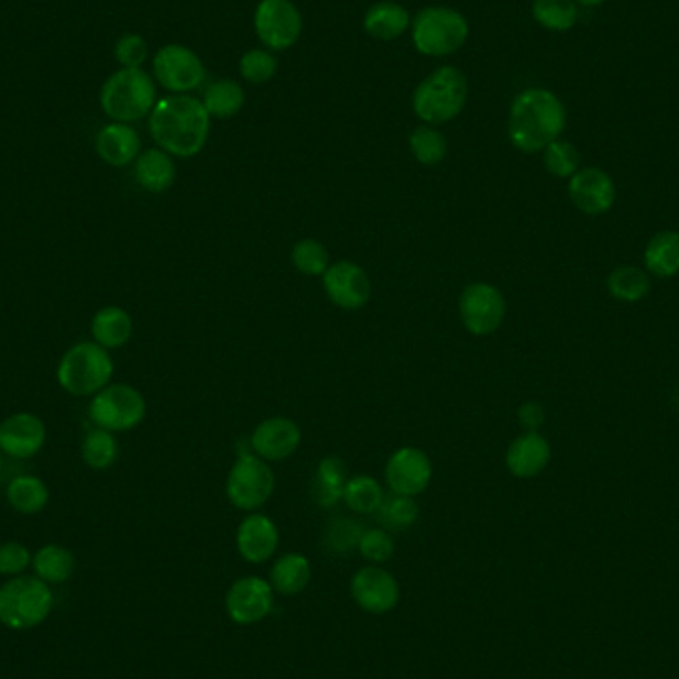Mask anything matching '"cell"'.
Returning a JSON list of instances; mask_svg holds the SVG:
<instances>
[{
    "label": "cell",
    "instance_id": "obj_1",
    "mask_svg": "<svg viewBox=\"0 0 679 679\" xmlns=\"http://www.w3.org/2000/svg\"><path fill=\"white\" fill-rule=\"evenodd\" d=\"M211 130V116L205 110L204 102L187 96L175 94L155 103L150 113V133L153 142L163 152L175 157H193L207 143Z\"/></svg>",
    "mask_w": 679,
    "mask_h": 679
},
{
    "label": "cell",
    "instance_id": "obj_38",
    "mask_svg": "<svg viewBox=\"0 0 679 679\" xmlns=\"http://www.w3.org/2000/svg\"><path fill=\"white\" fill-rule=\"evenodd\" d=\"M293 266L305 276H322L330 266L328 249L316 239H303L293 247Z\"/></svg>",
    "mask_w": 679,
    "mask_h": 679
},
{
    "label": "cell",
    "instance_id": "obj_14",
    "mask_svg": "<svg viewBox=\"0 0 679 679\" xmlns=\"http://www.w3.org/2000/svg\"><path fill=\"white\" fill-rule=\"evenodd\" d=\"M434 477V466L426 451L417 447H399L385 466V483L392 493L404 497L421 495Z\"/></svg>",
    "mask_w": 679,
    "mask_h": 679
},
{
    "label": "cell",
    "instance_id": "obj_35",
    "mask_svg": "<svg viewBox=\"0 0 679 679\" xmlns=\"http://www.w3.org/2000/svg\"><path fill=\"white\" fill-rule=\"evenodd\" d=\"M384 488L375 481L374 477L355 475L348 479L344 489L346 505L358 515H372L384 503Z\"/></svg>",
    "mask_w": 679,
    "mask_h": 679
},
{
    "label": "cell",
    "instance_id": "obj_39",
    "mask_svg": "<svg viewBox=\"0 0 679 679\" xmlns=\"http://www.w3.org/2000/svg\"><path fill=\"white\" fill-rule=\"evenodd\" d=\"M545 167L550 175L560 179H570L580 169V155L577 147L565 140H555L545 147Z\"/></svg>",
    "mask_w": 679,
    "mask_h": 679
},
{
    "label": "cell",
    "instance_id": "obj_16",
    "mask_svg": "<svg viewBox=\"0 0 679 679\" xmlns=\"http://www.w3.org/2000/svg\"><path fill=\"white\" fill-rule=\"evenodd\" d=\"M350 594L364 612L380 616L396 609L402 590L392 572L380 567H364L350 580Z\"/></svg>",
    "mask_w": 679,
    "mask_h": 679
},
{
    "label": "cell",
    "instance_id": "obj_31",
    "mask_svg": "<svg viewBox=\"0 0 679 679\" xmlns=\"http://www.w3.org/2000/svg\"><path fill=\"white\" fill-rule=\"evenodd\" d=\"M204 106L211 118L229 120L243 110V86L234 80L213 81L205 90Z\"/></svg>",
    "mask_w": 679,
    "mask_h": 679
},
{
    "label": "cell",
    "instance_id": "obj_6",
    "mask_svg": "<svg viewBox=\"0 0 679 679\" xmlns=\"http://www.w3.org/2000/svg\"><path fill=\"white\" fill-rule=\"evenodd\" d=\"M113 360L110 352L91 342H78L62 355L56 380L72 396H96L112 382Z\"/></svg>",
    "mask_w": 679,
    "mask_h": 679
},
{
    "label": "cell",
    "instance_id": "obj_26",
    "mask_svg": "<svg viewBox=\"0 0 679 679\" xmlns=\"http://www.w3.org/2000/svg\"><path fill=\"white\" fill-rule=\"evenodd\" d=\"M409 26V12L392 0H382L372 4L364 17V29L377 41L399 39Z\"/></svg>",
    "mask_w": 679,
    "mask_h": 679
},
{
    "label": "cell",
    "instance_id": "obj_21",
    "mask_svg": "<svg viewBox=\"0 0 679 679\" xmlns=\"http://www.w3.org/2000/svg\"><path fill=\"white\" fill-rule=\"evenodd\" d=\"M550 443L538 431H525L507 449V469L518 479L540 475L550 463Z\"/></svg>",
    "mask_w": 679,
    "mask_h": 679
},
{
    "label": "cell",
    "instance_id": "obj_4",
    "mask_svg": "<svg viewBox=\"0 0 679 679\" xmlns=\"http://www.w3.org/2000/svg\"><path fill=\"white\" fill-rule=\"evenodd\" d=\"M469 84L466 74L456 66H443L429 74L414 91V112L427 125L456 120L466 108Z\"/></svg>",
    "mask_w": 679,
    "mask_h": 679
},
{
    "label": "cell",
    "instance_id": "obj_37",
    "mask_svg": "<svg viewBox=\"0 0 679 679\" xmlns=\"http://www.w3.org/2000/svg\"><path fill=\"white\" fill-rule=\"evenodd\" d=\"M409 150L421 165L436 167L446 160L449 145H447L446 135L439 130L431 125H419L409 135Z\"/></svg>",
    "mask_w": 679,
    "mask_h": 679
},
{
    "label": "cell",
    "instance_id": "obj_43",
    "mask_svg": "<svg viewBox=\"0 0 679 679\" xmlns=\"http://www.w3.org/2000/svg\"><path fill=\"white\" fill-rule=\"evenodd\" d=\"M31 550L22 543L9 540L0 545V574L2 577H22L32 567Z\"/></svg>",
    "mask_w": 679,
    "mask_h": 679
},
{
    "label": "cell",
    "instance_id": "obj_23",
    "mask_svg": "<svg viewBox=\"0 0 679 679\" xmlns=\"http://www.w3.org/2000/svg\"><path fill=\"white\" fill-rule=\"evenodd\" d=\"M135 182L150 193H165L172 189L177 169L172 155L163 152L162 147H152L140 153L135 160Z\"/></svg>",
    "mask_w": 679,
    "mask_h": 679
},
{
    "label": "cell",
    "instance_id": "obj_34",
    "mask_svg": "<svg viewBox=\"0 0 679 679\" xmlns=\"http://www.w3.org/2000/svg\"><path fill=\"white\" fill-rule=\"evenodd\" d=\"M417 517H419V507H417L416 499L404 497L396 493L387 495L384 503L375 511L380 527L387 533H404L416 525Z\"/></svg>",
    "mask_w": 679,
    "mask_h": 679
},
{
    "label": "cell",
    "instance_id": "obj_5",
    "mask_svg": "<svg viewBox=\"0 0 679 679\" xmlns=\"http://www.w3.org/2000/svg\"><path fill=\"white\" fill-rule=\"evenodd\" d=\"M54 609L51 584L41 578L22 574L0 587V624L7 628L32 629L46 622Z\"/></svg>",
    "mask_w": 679,
    "mask_h": 679
},
{
    "label": "cell",
    "instance_id": "obj_29",
    "mask_svg": "<svg viewBox=\"0 0 679 679\" xmlns=\"http://www.w3.org/2000/svg\"><path fill=\"white\" fill-rule=\"evenodd\" d=\"M51 491L41 477L19 475L7 488V501L21 515H36L48 505Z\"/></svg>",
    "mask_w": 679,
    "mask_h": 679
},
{
    "label": "cell",
    "instance_id": "obj_13",
    "mask_svg": "<svg viewBox=\"0 0 679 679\" xmlns=\"http://www.w3.org/2000/svg\"><path fill=\"white\" fill-rule=\"evenodd\" d=\"M274 609V590L261 577H243L233 582L227 592L224 610L239 626H253L263 622Z\"/></svg>",
    "mask_w": 679,
    "mask_h": 679
},
{
    "label": "cell",
    "instance_id": "obj_10",
    "mask_svg": "<svg viewBox=\"0 0 679 679\" xmlns=\"http://www.w3.org/2000/svg\"><path fill=\"white\" fill-rule=\"evenodd\" d=\"M505 315L507 303L497 286L473 283L463 288L459 298V316L467 332L473 336L493 335L503 325Z\"/></svg>",
    "mask_w": 679,
    "mask_h": 679
},
{
    "label": "cell",
    "instance_id": "obj_22",
    "mask_svg": "<svg viewBox=\"0 0 679 679\" xmlns=\"http://www.w3.org/2000/svg\"><path fill=\"white\" fill-rule=\"evenodd\" d=\"M96 152L108 165L125 167L142 153L140 133L130 123H108L96 135Z\"/></svg>",
    "mask_w": 679,
    "mask_h": 679
},
{
    "label": "cell",
    "instance_id": "obj_28",
    "mask_svg": "<svg viewBox=\"0 0 679 679\" xmlns=\"http://www.w3.org/2000/svg\"><path fill=\"white\" fill-rule=\"evenodd\" d=\"M644 263L651 276L671 278L679 274V233L678 231H661L654 234L646 244Z\"/></svg>",
    "mask_w": 679,
    "mask_h": 679
},
{
    "label": "cell",
    "instance_id": "obj_17",
    "mask_svg": "<svg viewBox=\"0 0 679 679\" xmlns=\"http://www.w3.org/2000/svg\"><path fill=\"white\" fill-rule=\"evenodd\" d=\"M568 195L580 213L599 217L616 204V185L604 169L584 167L570 177Z\"/></svg>",
    "mask_w": 679,
    "mask_h": 679
},
{
    "label": "cell",
    "instance_id": "obj_47",
    "mask_svg": "<svg viewBox=\"0 0 679 679\" xmlns=\"http://www.w3.org/2000/svg\"><path fill=\"white\" fill-rule=\"evenodd\" d=\"M2 456H4V453H2V451H0V469H2Z\"/></svg>",
    "mask_w": 679,
    "mask_h": 679
},
{
    "label": "cell",
    "instance_id": "obj_20",
    "mask_svg": "<svg viewBox=\"0 0 679 679\" xmlns=\"http://www.w3.org/2000/svg\"><path fill=\"white\" fill-rule=\"evenodd\" d=\"M278 528L274 521L261 513H253L241 521L237 528V550L251 565L271 560L278 548Z\"/></svg>",
    "mask_w": 679,
    "mask_h": 679
},
{
    "label": "cell",
    "instance_id": "obj_40",
    "mask_svg": "<svg viewBox=\"0 0 679 679\" xmlns=\"http://www.w3.org/2000/svg\"><path fill=\"white\" fill-rule=\"evenodd\" d=\"M365 528L352 518H335L326 530V548L335 555H348L358 548Z\"/></svg>",
    "mask_w": 679,
    "mask_h": 679
},
{
    "label": "cell",
    "instance_id": "obj_33",
    "mask_svg": "<svg viewBox=\"0 0 679 679\" xmlns=\"http://www.w3.org/2000/svg\"><path fill=\"white\" fill-rule=\"evenodd\" d=\"M120 443L108 429L94 427L81 441V459L86 466L96 471H106L118 461Z\"/></svg>",
    "mask_w": 679,
    "mask_h": 679
},
{
    "label": "cell",
    "instance_id": "obj_36",
    "mask_svg": "<svg viewBox=\"0 0 679 679\" xmlns=\"http://www.w3.org/2000/svg\"><path fill=\"white\" fill-rule=\"evenodd\" d=\"M533 19L547 31H570L578 21L577 2L574 0H535Z\"/></svg>",
    "mask_w": 679,
    "mask_h": 679
},
{
    "label": "cell",
    "instance_id": "obj_41",
    "mask_svg": "<svg viewBox=\"0 0 679 679\" xmlns=\"http://www.w3.org/2000/svg\"><path fill=\"white\" fill-rule=\"evenodd\" d=\"M276 70H278L276 58L271 52L261 51V48L247 52L239 62L241 76L251 84H264V81L273 80Z\"/></svg>",
    "mask_w": 679,
    "mask_h": 679
},
{
    "label": "cell",
    "instance_id": "obj_19",
    "mask_svg": "<svg viewBox=\"0 0 679 679\" xmlns=\"http://www.w3.org/2000/svg\"><path fill=\"white\" fill-rule=\"evenodd\" d=\"M46 443V426L41 417L21 412L0 421V451L14 459H31Z\"/></svg>",
    "mask_w": 679,
    "mask_h": 679
},
{
    "label": "cell",
    "instance_id": "obj_25",
    "mask_svg": "<svg viewBox=\"0 0 679 679\" xmlns=\"http://www.w3.org/2000/svg\"><path fill=\"white\" fill-rule=\"evenodd\" d=\"M313 578L310 560L300 552H288L276 558L271 568V587L281 596H296L308 587Z\"/></svg>",
    "mask_w": 679,
    "mask_h": 679
},
{
    "label": "cell",
    "instance_id": "obj_9",
    "mask_svg": "<svg viewBox=\"0 0 679 679\" xmlns=\"http://www.w3.org/2000/svg\"><path fill=\"white\" fill-rule=\"evenodd\" d=\"M276 477L271 466L251 451H239V457L227 477V497L241 511H256L273 497Z\"/></svg>",
    "mask_w": 679,
    "mask_h": 679
},
{
    "label": "cell",
    "instance_id": "obj_2",
    "mask_svg": "<svg viewBox=\"0 0 679 679\" xmlns=\"http://www.w3.org/2000/svg\"><path fill=\"white\" fill-rule=\"evenodd\" d=\"M567 125L565 103L545 88H528L518 94L508 112V140L518 152H545L560 138Z\"/></svg>",
    "mask_w": 679,
    "mask_h": 679
},
{
    "label": "cell",
    "instance_id": "obj_3",
    "mask_svg": "<svg viewBox=\"0 0 679 679\" xmlns=\"http://www.w3.org/2000/svg\"><path fill=\"white\" fill-rule=\"evenodd\" d=\"M155 81L142 68H122L103 81L100 106L103 113L120 123L140 122L155 108Z\"/></svg>",
    "mask_w": 679,
    "mask_h": 679
},
{
    "label": "cell",
    "instance_id": "obj_32",
    "mask_svg": "<svg viewBox=\"0 0 679 679\" xmlns=\"http://www.w3.org/2000/svg\"><path fill=\"white\" fill-rule=\"evenodd\" d=\"M609 293L620 303H639L651 291L649 274L636 266H618L610 273Z\"/></svg>",
    "mask_w": 679,
    "mask_h": 679
},
{
    "label": "cell",
    "instance_id": "obj_18",
    "mask_svg": "<svg viewBox=\"0 0 679 679\" xmlns=\"http://www.w3.org/2000/svg\"><path fill=\"white\" fill-rule=\"evenodd\" d=\"M300 427L288 417H269L254 427L253 436L249 439L253 453L264 461H283L295 456L300 446Z\"/></svg>",
    "mask_w": 679,
    "mask_h": 679
},
{
    "label": "cell",
    "instance_id": "obj_46",
    "mask_svg": "<svg viewBox=\"0 0 679 679\" xmlns=\"http://www.w3.org/2000/svg\"><path fill=\"white\" fill-rule=\"evenodd\" d=\"M578 4H582V7H599L602 2H606V0H577Z\"/></svg>",
    "mask_w": 679,
    "mask_h": 679
},
{
    "label": "cell",
    "instance_id": "obj_11",
    "mask_svg": "<svg viewBox=\"0 0 679 679\" xmlns=\"http://www.w3.org/2000/svg\"><path fill=\"white\" fill-rule=\"evenodd\" d=\"M254 31L271 51H288L303 32V14L293 0H261L254 11Z\"/></svg>",
    "mask_w": 679,
    "mask_h": 679
},
{
    "label": "cell",
    "instance_id": "obj_42",
    "mask_svg": "<svg viewBox=\"0 0 679 679\" xmlns=\"http://www.w3.org/2000/svg\"><path fill=\"white\" fill-rule=\"evenodd\" d=\"M358 550L368 562L382 565V562H387L390 558L394 557L396 545H394L392 535L384 528H365L364 535L358 543Z\"/></svg>",
    "mask_w": 679,
    "mask_h": 679
},
{
    "label": "cell",
    "instance_id": "obj_30",
    "mask_svg": "<svg viewBox=\"0 0 679 679\" xmlns=\"http://www.w3.org/2000/svg\"><path fill=\"white\" fill-rule=\"evenodd\" d=\"M34 574L46 584H62L74 577L76 557L74 552L61 545H46L32 557Z\"/></svg>",
    "mask_w": 679,
    "mask_h": 679
},
{
    "label": "cell",
    "instance_id": "obj_7",
    "mask_svg": "<svg viewBox=\"0 0 679 679\" xmlns=\"http://www.w3.org/2000/svg\"><path fill=\"white\" fill-rule=\"evenodd\" d=\"M412 39L416 51L424 56H449L469 39V22L456 9L429 7L417 14Z\"/></svg>",
    "mask_w": 679,
    "mask_h": 679
},
{
    "label": "cell",
    "instance_id": "obj_27",
    "mask_svg": "<svg viewBox=\"0 0 679 679\" xmlns=\"http://www.w3.org/2000/svg\"><path fill=\"white\" fill-rule=\"evenodd\" d=\"M346 463L338 457H326L316 469L313 481V497L318 507L332 508L344 499Z\"/></svg>",
    "mask_w": 679,
    "mask_h": 679
},
{
    "label": "cell",
    "instance_id": "obj_15",
    "mask_svg": "<svg viewBox=\"0 0 679 679\" xmlns=\"http://www.w3.org/2000/svg\"><path fill=\"white\" fill-rule=\"evenodd\" d=\"M325 291L330 303L342 310H360L372 298V281L360 264L338 261L322 274Z\"/></svg>",
    "mask_w": 679,
    "mask_h": 679
},
{
    "label": "cell",
    "instance_id": "obj_24",
    "mask_svg": "<svg viewBox=\"0 0 679 679\" xmlns=\"http://www.w3.org/2000/svg\"><path fill=\"white\" fill-rule=\"evenodd\" d=\"M94 342L106 350H116L130 342L133 335L132 316L120 306H103L91 318Z\"/></svg>",
    "mask_w": 679,
    "mask_h": 679
},
{
    "label": "cell",
    "instance_id": "obj_8",
    "mask_svg": "<svg viewBox=\"0 0 679 679\" xmlns=\"http://www.w3.org/2000/svg\"><path fill=\"white\" fill-rule=\"evenodd\" d=\"M88 414L94 426L118 434L140 426L147 414V404L133 385L108 384L94 396Z\"/></svg>",
    "mask_w": 679,
    "mask_h": 679
},
{
    "label": "cell",
    "instance_id": "obj_12",
    "mask_svg": "<svg viewBox=\"0 0 679 679\" xmlns=\"http://www.w3.org/2000/svg\"><path fill=\"white\" fill-rule=\"evenodd\" d=\"M155 80L173 94L197 90L205 80L201 58L187 46L167 44L153 56Z\"/></svg>",
    "mask_w": 679,
    "mask_h": 679
},
{
    "label": "cell",
    "instance_id": "obj_45",
    "mask_svg": "<svg viewBox=\"0 0 679 679\" xmlns=\"http://www.w3.org/2000/svg\"><path fill=\"white\" fill-rule=\"evenodd\" d=\"M518 424L525 431H538L545 424V409L537 402H527L518 407Z\"/></svg>",
    "mask_w": 679,
    "mask_h": 679
},
{
    "label": "cell",
    "instance_id": "obj_44",
    "mask_svg": "<svg viewBox=\"0 0 679 679\" xmlns=\"http://www.w3.org/2000/svg\"><path fill=\"white\" fill-rule=\"evenodd\" d=\"M113 56L122 64V68H142L143 62L150 56V48L140 34H123L122 39L116 42Z\"/></svg>",
    "mask_w": 679,
    "mask_h": 679
}]
</instances>
